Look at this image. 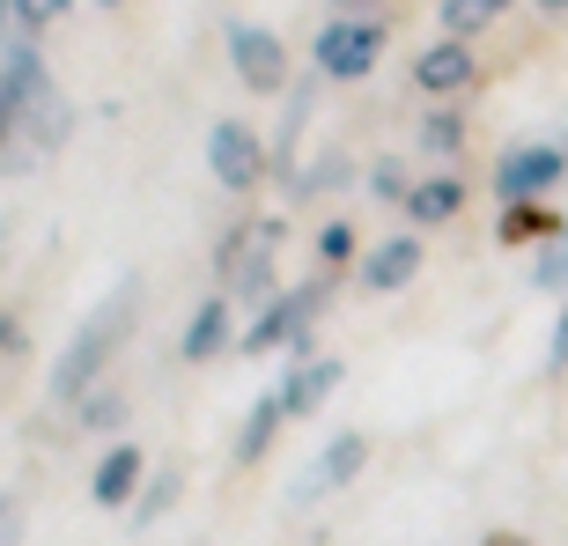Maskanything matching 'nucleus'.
<instances>
[{
  "mask_svg": "<svg viewBox=\"0 0 568 546\" xmlns=\"http://www.w3.org/2000/svg\"><path fill=\"white\" fill-rule=\"evenodd\" d=\"M133 325H141V281L126 273V281H119V289L82 317V333L67 340V355L52 362V384H44V392H52L60 406H82L89 392H97V377H104V362L126 347Z\"/></svg>",
  "mask_w": 568,
  "mask_h": 546,
  "instance_id": "obj_1",
  "label": "nucleus"
},
{
  "mask_svg": "<svg viewBox=\"0 0 568 546\" xmlns=\"http://www.w3.org/2000/svg\"><path fill=\"white\" fill-rule=\"evenodd\" d=\"M325 295H333V281L281 289L274 303L252 317V333H236V347H244V355H274V347H288L295 362H317V355H311V325H317V311H325Z\"/></svg>",
  "mask_w": 568,
  "mask_h": 546,
  "instance_id": "obj_2",
  "label": "nucleus"
},
{
  "mask_svg": "<svg viewBox=\"0 0 568 546\" xmlns=\"http://www.w3.org/2000/svg\"><path fill=\"white\" fill-rule=\"evenodd\" d=\"M274 244H281V222L258 214V222H236L214 252V281L222 295H252V303H274Z\"/></svg>",
  "mask_w": 568,
  "mask_h": 546,
  "instance_id": "obj_3",
  "label": "nucleus"
},
{
  "mask_svg": "<svg viewBox=\"0 0 568 546\" xmlns=\"http://www.w3.org/2000/svg\"><path fill=\"white\" fill-rule=\"evenodd\" d=\"M384 22H362V16H339V22H325L311 38V67L325 74V82H369L377 74V60H384Z\"/></svg>",
  "mask_w": 568,
  "mask_h": 546,
  "instance_id": "obj_4",
  "label": "nucleus"
},
{
  "mask_svg": "<svg viewBox=\"0 0 568 546\" xmlns=\"http://www.w3.org/2000/svg\"><path fill=\"white\" fill-rule=\"evenodd\" d=\"M568 178V148H554V141H525V148H509L503 163L487 170V185H495V200H547L554 185Z\"/></svg>",
  "mask_w": 568,
  "mask_h": 546,
  "instance_id": "obj_5",
  "label": "nucleus"
},
{
  "mask_svg": "<svg viewBox=\"0 0 568 546\" xmlns=\"http://www.w3.org/2000/svg\"><path fill=\"white\" fill-rule=\"evenodd\" d=\"M207 170H214V185L258 192L266 185V141H258L244 119H214L207 127Z\"/></svg>",
  "mask_w": 568,
  "mask_h": 546,
  "instance_id": "obj_6",
  "label": "nucleus"
},
{
  "mask_svg": "<svg viewBox=\"0 0 568 546\" xmlns=\"http://www.w3.org/2000/svg\"><path fill=\"white\" fill-rule=\"evenodd\" d=\"M230 67L252 97H281V89H288V52H281V38L258 30V22H230Z\"/></svg>",
  "mask_w": 568,
  "mask_h": 546,
  "instance_id": "obj_7",
  "label": "nucleus"
},
{
  "mask_svg": "<svg viewBox=\"0 0 568 546\" xmlns=\"http://www.w3.org/2000/svg\"><path fill=\"white\" fill-rule=\"evenodd\" d=\"M473 82H480V52H473L465 38L422 44V60H414V89H422L428 104H458Z\"/></svg>",
  "mask_w": 568,
  "mask_h": 546,
  "instance_id": "obj_8",
  "label": "nucleus"
},
{
  "mask_svg": "<svg viewBox=\"0 0 568 546\" xmlns=\"http://www.w3.org/2000/svg\"><path fill=\"white\" fill-rule=\"evenodd\" d=\"M362 465H369V436H362V428H339V436L325 443V451H317V465L303 473V481H295V503H317V495H339V487L355 481Z\"/></svg>",
  "mask_w": 568,
  "mask_h": 546,
  "instance_id": "obj_9",
  "label": "nucleus"
},
{
  "mask_svg": "<svg viewBox=\"0 0 568 546\" xmlns=\"http://www.w3.org/2000/svg\"><path fill=\"white\" fill-rule=\"evenodd\" d=\"M141 487H148L141 443H111L104 458H97V473H89V503H97V509H133Z\"/></svg>",
  "mask_w": 568,
  "mask_h": 546,
  "instance_id": "obj_10",
  "label": "nucleus"
},
{
  "mask_svg": "<svg viewBox=\"0 0 568 546\" xmlns=\"http://www.w3.org/2000/svg\"><path fill=\"white\" fill-rule=\"evenodd\" d=\"M422 266H428L422 236H384V244H369V252H362V289H369V295H399Z\"/></svg>",
  "mask_w": 568,
  "mask_h": 546,
  "instance_id": "obj_11",
  "label": "nucleus"
},
{
  "mask_svg": "<svg viewBox=\"0 0 568 546\" xmlns=\"http://www.w3.org/2000/svg\"><path fill=\"white\" fill-rule=\"evenodd\" d=\"M406 222H422V230H443V222H458L465 214V178H450V170H428V178H414V192H406Z\"/></svg>",
  "mask_w": 568,
  "mask_h": 546,
  "instance_id": "obj_12",
  "label": "nucleus"
},
{
  "mask_svg": "<svg viewBox=\"0 0 568 546\" xmlns=\"http://www.w3.org/2000/svg\"><path fill=\"white\" fill-rule=\"evenodd\" d=\"M222 347H236V311H230V295H207V303L185 317V340H178V355H185V362H214Z\"/></svg>",
  "mask_w": 568,
  "mask_h": 546,
  "instance_id": "obj_13",
  "label": "nucleus"
},
{
  "mask_svg": "<svg viewBox=\"0 0 568 546\" xmlns=\"http://www.w3.org/2000/svg\"><path fill=\"white\" fill-rule=\"evenodd\" d=\"M333 384H339V362H333V355H317V362H295L288 377L274 384V392H281V406H288V421H311L317 406L333 400Z\"/></svg>",
  "mask_w": 568,
  "mask_h": 546,
  "instance_id": "obj_14",
  "label": "nucleus"
},
{
  "mask_svg": "<svg viewBox=\"0 0 568 546\" xmlns=\"http://www.w3.org/2000/svg\"><path fill=\"white\" fill-rule=\"evenodd\" d=\"M561 230H568V214L554 208V200H509L503 222H495V236H503V244H517V252H525V244H554Z\"/></svg>",
  "mask_w": 568,
  "mask_h": 546,
  "instance_id": "obj_15",
  "label": "nucleus"
},
{
  "mask_svg": "<svg viewBox=\"0 0 568 546\" xmlns=\"http://www.w3.org/2000/svg\"><path fill=\"white\" fill-rule=\"evenodd\" d=\"M281 428H288V406H281V392H258L252 414H244V428H236V465H258L266 451H274Z\"/></svg>",
  "mask_w": 568,
  "mask_h": 546,
  "instance_id": "obj_16",
  "label": "nucleus"
},
{
  "mask_svg": "<svg viewBox=\"0 0 568 546\" xmlns=\"http://www.w3.org/2000/svg\"><path fill=\"white\" fill-rule=\"evenodd\" d=\"M458 148H465V119H458V104H428V111H422V155L450 163Z\"/></svg>",
  "mask_w": 568,
  "mask_h": 546,
  "instance_id": "obj_17",
  "label": "nucleus"
},
{
  "mask_svg": "<svg viewBox=\"0 0 568 546\" xmlns=\"http://www.w3.org/2000/svg\"><path fill=\"white\" fill-rule=\"evenodd\" d=\"M178 487H185V473H155V481L133 495V532H148L155 517H170V503H178Z\"/></svg>",
  "mask_w": 568,
  "mask_h": 546,
  "instance_id": "obj_18",
  "label": "nucleus"
},
{
  "mask_svg": "<svg viewBox=\"0 0 568 546\" xmlns=\"http://www.w3.org/2000/svg\"><path fill=\"white\" fill-rule=\"evenodd\" d=\"M495 16H503L495 0H443V38H465V44H473Z\"/></svg>",
  "mask_w": 568,
  "mask_h": 546,
  "instance_id": "obj_19",
  "label": "nucleus"
},
{
  "mask_svg": "<svg viewBox=\"0 0 568 546\" xmlns=\"http://www.w3.org/2000/svg\"><path fill=\"white\" fill-rule=\"evenodd\" d=\"M531 289L539 295H568V230L554 236V244H539V259H531Z\"/></svg>",
  "mask_w": 568,
  "mask_h": 546,
  "instance_id": "obj_20",
  "label": "nucleus"
},
{
  "mask_svg": "<svg viewBox=\"0 0 568 546\" xmlns=\"http://www.w3.org/2000/svg\"><path fill=\"white\" fill-rule=\"evenodd\" d=\"M74 421H82V428H119V421H126V392H119V384H97V392L74 406Z\"/></svg>",
  "mask_w": 568,
  "mask_h": 546,
  "instance_id": "obj_21",
  "label": "nucleus"
},
{
  "mask_svg": "<svg viewBox=\"0 0 568 546\" xmlns=\"http://www.w3.org/2000/svg\"><path fill=\"white\" fill-rule=\"evenodd\" d=\"M347 259H355V222H339V214H333V222L317 230V266H325V273H339Z\"/></svg>",
  "mask_w": 568,
  "mask_h": 546,
  "instance_id": "obj_22",
  "label": "nucleus"
},
{
  "mask_svg": "<svg viewBox=\"0 0 568 546\" xmlns=\"http://www.w3.org/2000/svg\"><path fill=\"white\" fill-rule=\"evenodd\" d=\"M369 192H377V200H392V208H406V192H414V178H406V170L392 163V155H384V163H369Z\"/></svg>",
  "mask_w": 568,
  "mask_h": 546,
  "instance_id": "obj_23",
  "label": "nucleus"
},
{
  "mask_svg": "<svg viewBox=\"0 0 568 546\" xmlns=\"http://www.w3.org/2000/svg\"><path fill=\"white\" fill-rule=\"evenodd\" d=\"M67 8H74V0H16V30L38 38V30H52V22L67 16Z\"/></svg>",
  "mask_w": 568,
  "mask_h": 546,
  "instance_id": "obj_24",
  "label": "nucleus"
},
{
  "mask_svg": "<svg viewBox=\"0 0 568 546\" xmlns=\"http://www.w3.org/2000/svg\"><path fill=\"white\" fill-rule=\"evenodd\" d=\"M547 370H554V377L568 370V303H561V317H554V340H547Z\"/></svg>",
  "mask_w": 568,
  "mask_h": 546,
  "instance_id": "obj_25",
  "label": "nucleus"
},
{
  "mask_svg": "<svg viewBox=\"0 0 568 546\" xmlns=\"http://www.w3.org/2000/svg\"><path fill=\"white\" fill-rule=\"evenodd\" d=\"M16 539H22V503L0 495V546H16Z\"/></svg>",
  "mask_w": 568,
  "mask_h": 546,
  "instance_id": "obj_26",
  "label": "nucleus"
},
{
  "mask_svg": "<svg viewBox=\"0 0 568 546\" xmlns=\"http://www.w3.org/2000/svg\"><path fill=\"white\" fill-rule=\"evenodd\" d=\"M0 355H22V325L8 311H0Z\"/></svg>",
  "mask_w": 568,
  "mask_h": 546,
  "instance_id": "obj_27",
  "label": "nucleus"
},
{
  "mask_svg": "<svg viewBox=\"0 0 568 546\" xmlns=\"http://www.w3.org/2000/svg\"><path fill=\"white\" fill-rule=\"evenodd\" d=\"M487 546H531V539H517V532H487Z\"/></svg>",
  "mask_w": 568,
  "mask_h": 546,
  "instance_id": "obj_28",
  "label": "nucleus"
},
{
  "mask_svg": "<svg viewBox=\"0 0 568 546\" xmlns=\"http://www.w3.org/2000/svg\"><path fill=\"white\" fill-rule=\"evenodd\" d=\"M531 8H539V16H568V0H531Z\"/></svg>",
  "mask_w": 568,
  "mask_h": 546,
  "instance_id": "obj_29",
  "label": "nucleus"
},
{
  "mask_svg": "<svg viewBox=\"0 0 568 546\" xmlns=\"http://www.w3.org/2000/svg\"><path fill=\"white\" fill-rule=\"evenodd\" d=\"M97 8H126V0H97Z\"/></svg>",
  "mask_w": 568,
  "mask_h": 546,
  "instance_id": "obj_30",
  "label": "nucleus"
}]
</instances>
